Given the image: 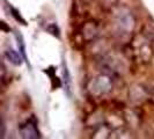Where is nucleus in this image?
Masks as SVG:
<instances>
[{"label": "nucleus", "mask_w": 154, "mask_h": 139, "mask_svg": "<svg viewBox=\"0 0 154 139\" xmlns=\"http://www.w3.org/2000/svg\"><path fill=\"white\" fill-rule=\"evenodd\" d=\"M20 133L22 138H41V134L37 129V123L34 118H30L26 123L21 124Z\"/></svg>", "instance_id": "1"}, {"label": "nucleus", "mask_w": 154, "mask_h": 139, "mask_svg": "<svg viewBox=\"0 0 154 139\" xmlns=\"http://www.w3.org/2000/svg\"><path fill=\"white\" fill-rule=\"evenodd\" d=\"M5 56H6V58L9 62L12 63V64H14V65H16V66L22 64L23 56L21 54H19L17 51H15V50H13V49H8L7 51L5 52Z\"/></svg>", "instance_id": "2"}]
</instances>
